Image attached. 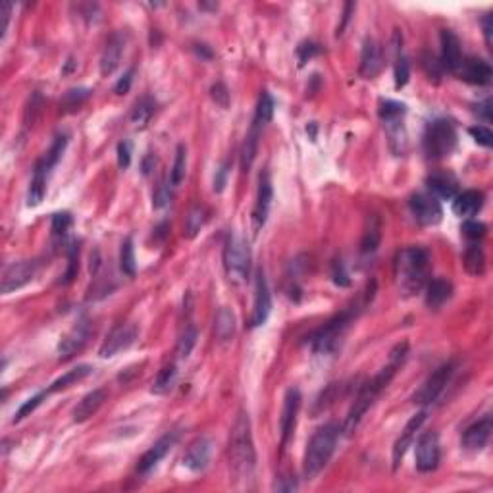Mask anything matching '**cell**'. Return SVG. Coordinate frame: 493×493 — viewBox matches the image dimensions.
<instances>
[{"label": "cell", "instance_id": "cell-1", "mask_svg": "<svg viewBox=\"0 0 493 493\" xmlns=\"http://www.w3.org/2000/svg\"><path fill=\"white\" fill-rule=\"evenodd\" d=\"M406 351H408V345L406 343H401L397 345L391 355H389V362H387L386 368H382L377 372L376 376L372 380H368L364 386L358 389V395L355 397V403L353 406L349 408L347 418H345V424H343V434H353L357 430L358 422L362 420V416L366 415V410L370 406L376 403V399L380 397V393L389 386V382L393 380V376L397 374V368L403 364V360L406 357Z\"/></svg>", "mask_w": 493, "mask_h": 493}, {"label": "cell", "instance_id": "cell-2", "mask_svg": "<svg viewBox=\"0 0 493 493\" xmlns=\"http://www.w3.org/2000/svg\"><path fill=\"white\" fill-rule=\"evenodd\" d=\"M230 464H232V470L239 480L252 478L254 466H256V451H254V443H252L251 420H249V415L245 410L237 415L235 424L232 428Z\"/></svg>", "mask_w": 493, "mask_h": 493}, {"label": "cell", "instance_id": "cell-3", "mask_svg": "<svg viewBox=\"0 0 493 493\" xmlns=\"http://www.w3.org/2000/svg\"><path fill=\"white\" fill-rule=\"evenodd\" d=\"M430 268V252L424 247H406L397 254L395 276L405 293H416L424 287Z\"/></svg>", "mask_w": 493, "mask_h": 493}, {"label": "cell", "instance_id": "cell-4", "mask_svg": "<svg viewBox=\"0 0 493 493\" xmlns=\"http://www.w3.org/2000/svg\"><path fill=\"white\" fill-rule=\"evenodd\" d=\"M339 430L336 424H326L320 428L316 434L310 437L305 461H303V474L307 480H314L326 466L338 445Z\"/></svg>", "mask_w": 493, "mask_h": 493}, {"label": "cell", "instance_id": "cell-5", "mask_svg": "<svg viewBox=\"0 0 493 493\" xmlns=\"http://www.w3.org/2000/svg\"><path fill=\"white\" fill-rule=\"evenodd\" d=\"M223 266L226 274L232 281H243L249 274L251 266V251L249 245L237 233H232L228 237L226 249H223Z\"/></svg>", "mask_w": 493, "mask_h": 493}, {"label": "cell", "instance_id": "cell-6", "mask_svg": "<svg viewBox=\"0 0 493 493\" xmlns=\"http://www.w3.org/2000/svg\"><path fill=\"white\" fill-rule=\"evenodd\" d=\"M457 145V131L454 126L447 120H435L426 129L424 151L430 158H445L453 153Z\"/></svg>", "mask_w": 493, "mask_h": 493}, {"label": "cell", "instance_id": "cell-7", "mask_svg": "<svg viewBox=\"0 0 493 493\" xmlns=\"http://www.w3.org/2000/svg\"><path fill=\"white\" fill-rule=\"evenodd\" d=\"M351 320H353V310H345V312H341L333 320H329L328 324H324L322 328L316 329L309 338V343L312 345V349L318 351V353L333 351V349L338 347V341L341 339V336L349 328Z\"/></svg>", "mask_w": 493, "mask_h": 493}, {"label": "cell", "instance_id": "cell-8", "mask_svg": "<svg viewBox=\"0 0 493 493\" xmlns=\"http://www.w3.org/2000/svg\"><path fill=\"white\" fill-rule=\"evenodd\" d=\"M408 208L420 226H435L441 222V204L434 195L416 193L408 199Z\"/></svg>", "mask_w": 493, "mask_h": 493}, {"label": "cell", "instance_id": "cell-9", "mask_svg": "<svg viewBox=\"0 0 493 493\" xmlns=\"http://www.w3.org/2000/svg\"><path fill=\"white\" fill-rule=\"evenodd\" d=\"M453 372H454V362H447L443 366L437 368L434 374L426 380L424 386L416 391L415 403H418V405H430V403H434L435 399L441 395V391L445 389V386L449 384V380L453 376Z\"/></svg>", "mask_w": 493, "mask_h": 493}, {"label": "cell", "instance_id": "cell-10", "mask_svg": "<svg viewBox=\"0 0 493 493\" xmlns=\"http://www.w3.org/2000/svg\"><path fill=\"white\" fill-rule=\"evenodd\" d=\"M439 437L435 432H426L416 441V468L420 472H434L439 464Z\"/></svg>", "mask_w": 493, "mask_h": 493}, {"label": "cell", "instance_id": "cell-11", "mask_svg": "<svg viewBox=\"0 0 493 493\" xmlns=\"http://www.w3.org/2000/svg\"><path fill=\"white\" fill-rule=\"evenodd\" d=\"M37 274V262L33 261H20L10 264L4 274H2V285L0 289L4 295H8L12 291L21 289L23 285H28Z\"/></svg>", "mask_w": 493, "mask_h": 493}, {"label": "cell", "instance_id": "cell-12", "mask_svg": "<svg viewBox=\"0 0 493 493\" xmlns=\"http://www.w3.org/2000/svg\"><path fill=\"white\" fill-rule=\"evenodd\" d=\"M137 339V328L133 324H124V326H118L107 336V339L102 341V345L98 349V355L102 358L116 357L118 353L129 349Z\"/></svg>", "mask_w": 493, "mask_h": 493}, {"label": "cell", "instance_id": "cell-13", "mask_svg": "<svg viewBox=\"0 0 493 493\" xmlns=\"http://www.w3.org/2000/svg\"><path fill=\"white\" fill-rule=\"evenodd\" d=\"M272 310V297L270 289H268V281L264 272H256V281H254V307H252V316H251V326L252 328H259L262 326L268 316H270Z\"/></svg>", "mask_w": 493, "mask_h": 493}, {"label": "cell", "instance_id": "cell-14", "mask_svg": "<svg viewBox=\"0 0 493 493\" xmlns=\"http://www.w3.org/2000/svg\"><path fill=\"white\" fill-rule=\"evenodd\" d=\"M300 391L299 389H289L285 393L283 399V410H281L280 418V428H281V447H285L287 441L291 439V435L295 432V426H297V416H299L300 408Z\"/></svg>", "mask_w": 493, "mask_h": 493}, {"label": "cell", "instance_id": "cell-15", "mask_svg": "<svg viewBox=\"0 0 493 493\" xmlns=\"http://www.w3.org/2000/svg\"><path fill=\"white\" fill-rule=\"evenodd\" d=\"M177 439H179V432H177V430H172V432H168V434L162 435V437H160V439H158V441H156V443L153 445L143 457H141L139 466H137L139 474L151 472L156 464L160 463L166 454L172 451V447L177 443Z\"/></svg>", "mask_w": 493, "mask_h": 493}, {"label": "cell", "instance_id": "cell-16", "mask_svg": "<svg viewBox=\"0 0 493 493\" xmlns=\"http://www.w3.org/2000/svg\"><path fill=\"white\" fill-rule=\"evenodd\" d=\"M272 195H274V191H272L270 174L264 172V174H261L259 193H256V203H254V210H252V230H254V233H259V230L266 223L268 210H270Z\"/></svg>", "mask_w": 493, "mask_h": 493}, {"label": "cell", "instance_id": "cell-17", "mask_svg": "<svg viewBox=\"0 0 493 493\" xmlns=\"http://www.w3.org/2000/svg\"><path fill=\"white\" fill-rule=\"evenodd\" d=\"M210 454H212V441L208 437H197L185 451L184 466H187L191 472H203L210 463Z\"/></svg>", "mask_w": 493, "mask_h": 493}, {"label": "cell", "instance_id": "cell-18", "mask_svg": "<svg viewBox=\"0 0 493 493\" xmlns=\"http://www.w3.org/2000/svg\"><path fill=\"white\" fill-rule=\"evenodd\" d=\"M457 76L470 83V85H487L492 81V66L482 58H463L461 68L457 69Z\"/></svg>", "mask_w": 493, "mask_h": 493}, {"label": "cell", "instance_id": "cell-19", "mask_svg": "<svg viewBox=\"0 0 493 493\" xmlns=\"http://www.w3.org/2000/svg\"><path fill=\"white\" fill-rule=\"evenodd\" d=\"M424 420H426V410H422V413L415 415L413 418H410V420H408V422H406L405 430L401 432V437H399V439L395 441V445H393V454H391V461H393V470H397V468H399V464L403 463V457H405L406 449L413 445L416 432L420 430V426L424 424Z\"/></svg>", "mask_w": 493, "mask_h": 493}, {"label": "cell", "instance_id": "cell-20", "mask_svg": "<svg viewBox=\"0 0 493 493\" xmlns=\"http://www.w3.org/2000/svg\"><path fill=\"white\" fill-rule=\"evenodd\" d=\"M89 333H91V326H89L87 320H81L79 324H76V326L62 338V341H60V358H69L74 357L76 353H79L81 349L85 347Z\"/></svg>", "mask_w": 493, "mask_h": 493}, {"label": "cell", "instance_id": "cell-21", "mask_svg": "<svg viewBox=\"0 0 493 493\" xmlns=\"http://www.w3.org/2000/svg\"><path fill=\"white\" fill-rule=\"evenodd\" d=\"M441 68H445L451 74H457V69L461 68L463 62V52H461V41L454 35L453 31L443 30L441 35Z\"/></svg>", "mask_w": 493, "mask_h": 493}, {"label": "cell", "instance_id": "cell-22", "mask_svg": "<svg viewBox=\"0 0 493 493\" xmlns=\"http://www.w3.org/2000/svg\"><path fill=\"white\" fill-rule=\"evenodd\" d=\"M493 432V422L490 416H485L482 420L474 422L472 426H468L463 434V447L468 451H482L483 447L487 445L490 437Z\"/></svg>", "mask_w": 493, "mask_h": 493}, {"label": "cell", "instance_id": "cell-23", "mask_svg": "<svg viewBox=\"0 0 493 493\" xmlns=\"http://www.w3.org/2000/svg\"><path fill=\"white\" fill-rule=\"evenodd\" d=\"M126 49V35L124 33H114L110 39H108L105 52L100 56V74L108 78L110 74H114V69L120 66V60Z\"/></svg>", "mask_w": 493, "mask_h": 493}, {"label": "cell", "instance_id": "cell-24", "mask_svg": "<svg viewBox=\"0 0 493 493\" xmlns=\"http://www.w3.org/2000/svg\"><path fill=\"white\" fill-rule=\"evenodd\" d=\"M380 69H382V54L376 41L366 39L360 52V76L364 79H372L376 78Z\"/></svg>", "mask_w": 493, "mask_h": 493}, {"label": "cell", "instance_id": "cell-25", "mask_svg": "<svg viewBox=\"0 0 493 493\" xmlns=\"http://www.w3.org/2000/svg\"><path fill=\"white\" fill-rule=\"evenodd\" d=\"M107 399V391L105 389H93L91 393L83 397L78 403V406L74 408V422H85L91 416L97 413L98 408L102 406Z\"/></svg>", "mask_w": 493, "mask_h": 493}, {"label": "cell", "instance_id": "cell-26", "mask_svg": "<svg viewBox=\"0 0 493 493\" xmlns=\"http://www.w3.org/2000/svg\"><path fill=\"white\" fill-rule=\"evenodd\" d=\"M483 206V193L480 191H464L457 195L453 201V212L461 218H470L474 214H478Z\"/></svg>", "mask_w": 493, "mask_h": 493}, {"label": "cell", "instance_id": "cell-27", "mask_svg": "<svg viewBox=\"0 0 493 493\" xmlns=\"http://www.w3.org/2000/svg\"><path fill=\"white\" fill-rule=\"evenodd\" d=\"M451 293H453L451 281L445 280V278H435L426 287V305L430 309H439L441 305H445L449 300Z\"/></svg>", "mask_w": 493, "mask_h": 493}, {"label": "cell", "instance_id": "cell-28", "mask_svg": "<svg viewBox=\"0 0 493 493\" xmlns=\"http://www.w3.org/2000/svg\"><path fill=\"white\" fill-rule=\"evenodd\" d=\"M49 166L45 164L43 160H39L37 166H35L33 179H31L30 185V195H28V204H30V206H37V204H41V201L45 199V193H47V175H49Z\"/></svg>", "mask_w": 493, "mask_h": 493}, {"label": "cell", "instance_id": "cell-29", "mask_svg": "<svg viewBox=\"0 0 493 493\" xmlns=\"http://www.w3.org/2000/svg\"><path fill=\"white\" fill-rule=\"evenodd\" d=\"M214 336L220 343H230L235 336V314L228 307H222L214 320Z\"/></svg>", "mask_w": 493, "mask_h": 493}, {"label": "cell", "instance_id": "cell-30", "mask_svg": "<svg viewBox=\"0 0 493 493\" xmlns=\"http://www.w3.org/2000/svg\"><path fill=\"white\" fill-rule=\"evenodd\" d=\"M426 184L430 187V191L434 193V197L437 199H447V201H451L457 197V182H454L451 175H445V174H434L430 175L428 179H426Z\"/></svg>", "mask_w": 493, "mask_h": 493}, {"label": "cell", "instance_id": "cell-31", "mask_svg": "<svg viewBox=\"0 0 493 493\" xmlns=\"http://www.w3.org/2000/svg\"><path fill=\"white\" fill-rule=\"evenodd\" d=\"M262 127H259L256 124H252L249 133L245 137V143H243V151H241V166L245 172L251 170L252 162L256 158V151H259V137H261Z\"/></svg>", "mask_w": 493, "mask_h": 493}, {"label": "cell", "instance_id": "cell-32", "mask_svg": "<svg viewBox=\"0 0 493 493\" xmlns=\"http://www.w3.org/2000/svg\"><path fill=\"white\" fill-rule=\"evenodd\" d=\"M89 374H93V366H89V364H81V366L74 368V370H69L66 372L64 376H60L56 382H52V386L49 387L50 393H56V391H62V389H68L72 387L74 384H78L81 380H85Z\"/></svg>", "mask_w": 493, "mask_h": 493}, {"label": "cell", "instance_id": "cell-33", "mask_svg": "<svg viewBox=\"0 0 493 493\" xmlns=\"http://www.w3.org/2000/svg\"><path fill=\"white\" fill-rule=\"evenodd\" d=\"M380 241H382V226H380V220L376 216H372L368 220V226L364 233H362V241H360V251L368 254V252H374L380 247Z\"/></svg>", "mask_w": 493, "mask_h": 493}, {"label": "cell", "instance_id": "cell-34", "mask_svg": "<svg viewBox=\"0 0 493 493\" xmlns=\"http://www.w3.org/2000/svg\"><path fill=\"white\" fill-rule=\"evenodd\" d=\"M464 268L472 276H482L485 270V254L480 245H470L464 251Z\"/></svg>", "mask_w": 493, "mask_h": 493}, {"label": "cell", "instance_id": "cell-35", "mask_svg": "<svg viewBox=\"0 0 493 493\" xmlns=\"http://www.w3.org/2000/svg\"><path fill=\"white\" fill-rule=\"evenodd\" d=\"M175 377H177V368H175V364H166V366L156 374L151 391L156 393V395H166V393L174 387Z\"/></svg>", "mask_w": 493, "mask_h": 493}, {"label": "cell", "instance_id": "cell-36", "mask_svg": "<svg viewBox=\"0 0 493 493\" xmlns=\"http://www.w3.org/2000/svg\"><path fill=\"white\" fill-rule=\"evenodd\" d=\"M156 110V102L151 97H143L139 102L135 105V108L131 110V122L135 126L143 127L153 118Z\"/></svg>", "mask_w": 493, "mask_h": 493}, {"label": "cell", "instance_id": "cell-37", "mask_svg": "<svg viewBox=\"0 0 493 493\" xmlns=\"http://www.w3.org/2000/svg\"><path fill=\"white\" fill-rule=\"evenodd\" d=\"M195 343H197V328H195L193 324H189V326H185V329L182 331V336L177 339V347H175V355L179 360H185V358H189L191 355V351H193Z\"/></svg>", "mask_w": 493, "mask_h": 493}, {"label": "cell", "instance_id": "cell-38", "mask_svg": "<svg viewBox=\"0 0 493 493\" xmlns=\"http://www.w3.org/2000/svg\"><path fill=\"white\" fill-rule=\"evenodd\" d=\"M274 116V98L270 97V93L262 91L261 98H259V105H256V112H254V120L252 124H256L259 127H264Z\"/></svg>", "mask_w": 493, "mask_h": 493}, {"label": "cell", "instance_id": "cell-39", "mask_svg": "<svg viewBox=\"0 0 493 493\" xmlns=\"http://www.w3.org/2000/svg\"><path fill=\"white\" fill-rule=\"evenodd\" d=\"M185 172H187V149L184 145H179L177 151H175L174 168L170 172V185L172 187H179L182 182L185 179Z\"/></svg>", "mask_w": 493, "mask_h": 493}, {"label": "cell", "instance_id": "cell-40", "mask_svg": "<svg viewBox=\"0 0 493 493\" xmlns=\"http://www.w3.org/2000/svg\"><path fill=\"white\" fill-rule=\"evenodd\" d=\"M204 222H206V210L203 206H193L185 218V235L189 239H193L195 235L203 230Z\"/></svg>", "mask_w": 493, "mask_h": 493}, {"label": "cell", "instance_id": "cell-41", "mask_svg": "<svg viewBox=\"0 0 493 493\" xmlns=\"http://www.w3.org/2000/svg\"><path fill=\"white\" fill-rule=\"evenodd\" d=\"M135 249H133V241L131 237H127L126 241L122 243V251H120V268L122 272L133 278L135 276Z\"/></svg>", "mask_w": 493, "mask_h": 493}, {"label": "cell", "instance_id": "cell-42", "mask_svg": "<svg viewBox=\"0 0 493 493\" xmlns=\"http://www.w3.org/2000/svg\"><path fill=\"white\" fill-rule=\"evenodd\" d=\"M377 112H380V118L384 120V124L395 122V120H403V116H405V105H401L397 100H382Z\"/></svg>", "mask_w": 493, "mask_h": 493}, {"label": "cell", "instance_id": "cell-43", "mask_svg": "<svg viewBox=\"0 0 493 493\" xmlns=\"http://www.w3.org/2000/svg\"><path fill=\"white\" fill-rule=\"evenodd\" d=\"M66 145H68V137L66 135H58L54 139V143H52V146L49 149V153L43 158V162L49 166V170L58 164V160L62 158V155H64V151H66Z\"/></svg>", "mask_w": 493, "mask_h": 493}, {"label": "cell", "instance_id": "cell-44", "mask_svg": "<svg viewBox=\"0 0 493 493\" xmlns=\"http://www.w3.org/2000/svg\"><path fill=\"white\" fill-rule=\"evenodd\" d=\"M49 395H50V391L49 389H45V391H41V393H37V395H33L31 399H28V401H25V403H23L20 408H18V413H16V416H14V422H20V420H23L25 416H30L31 413H33V410H35V408H37V406H39L41 403H43V401H45V399H47Z\"/></svg>", "mask_w": 493, "mask_h": 493}, {"label": "cell", "instance_id": "cell-45", "mask_svg": "<svg viewBox=\"0 0 493 493\" xmlns=\"http://www.w3.org/2000/svg\"><path fill=\"white\" fill-rule=\"evenodd\" d=\"M72 223H74V220H72V214L56 212L54 216H52V226H50L52 235H54V237H64V235L69 232Z\"/></svg>", "mask_w": 493, "mask_h": 493}, {"label": "cell", "instance_id": "cell-46", "mask_svg": "<svg viewBox=\"0 0 493 493\" xmlns=\"http://www.w3.org/2000/svg\"><path fill=\"white\" fill-rule=\"evenodd\" d=\"M89 95H91V91H89V89H72V91H68V93L64 95L62 105H64V108L76 110V108L81 107V105L87 100Z\"/></svg>", "mask_w": 493, "mask_h": 493}, {"label": "cell", "instance_id": "cell-47", "mask_svg": "<svg viewBox=\"0 0 493 493\" xmlns=\"http://www.w3.org/2000/svg\"><path fill=\"white\" fill-rule=\"evenodd\" d=\"M410 78V66H408V60L403 54H399L395 60V87L401 89L405 87L406 81Z\"/></svg>", "mask_w": 493, "mask_h": 493}, {"label": "cell", "instance_id": "cell-48", "mask_svg": "<svg viewBox=\"0 0 493 493\" xmlns=\"http://www.w3.org/2000/svg\"><path fill=\"white\" fill-rule=\"evenodd\" d=\"M487 232V228H485V223L482 222H476V220H466L463 223V233L468 237V239H472V241H478V239H482L483 235Z\"/></svg>", "mask_w": 493, "mask_h": 493}, {"label": "cell", "instance_id": "cell-49", "mask_svg": "<svg viewBox=\"0 0 493 493\" xmlns=\"http://www.w3.org/2000/svg\"><path fill=\"white\" fill-rule=\"evenodd\" d=\"M468 133L474 137V141L478 143V145H482V146H490L493 145V133H492V129L490 127H483V126H474L468 129Z\"/></svg>", "mask_w": 493, "mask_h": 493}, {"label": "cell", "instance_id": "cell-50", "mask_svg": "<svg viewBox=\"0 0 493 493\" xmlns=\"http://www.w3.org/2000/svg\"><path fill=\"white\" fill-rule=\"evenodd\" d=\"M297 52H299V60H300L299 64L303 66L305 62H309L310 58H314L316 54H320V47L318 45H314V43H303Z\"/></svg>", "mask_w": 493, "mask_h": 493}, {"label": "cell", "instance_id": "cell-51", "mask_svg": "<svg viewBox=\"0 0 493 493\" xmlns=\"http://www.w3.org/2000/svg\"><path fill=\"white\" fill-rule=\"evenodd\" d=\"M12 8H14V4H12V2H8V0H2V2H0V20H2L0 33H2V37L6 35V30H8V23H10V16H12Z\"/></svg>", "mask_w": 493, "mask_h": 493}, {"label": "cell", "instance_id": "cell-52", "mask_svg": "<svg viewBox=\"0 0 493 493\" xmlns=\"http://www.w3.org/2000/svg\"><path fill=\"white\" fill-rule=\"evenodd\" d=\"M78 268H79V262H78V247L76 245H72V249H69V264H68V272H66V280L64 283H69V281L76 278V274H78Z\"/></svg>", "mask_w": 493, "mask_h": 493}, {"label": "cell", "instance_id": "cell-53", "mask_svg": "<svg viewBox=\"0 0 493 493\" xmlns=\"http://www.w3.org/2000/svg\"><path fill=\"white\" fill-rule=\"evenodd\" d=\"M331 276H333L336 285H339V287H347V285H351L349 274L345 272V266H343L341 262H336V264H333V272H331Z\"/></svg>", "mask_w": 493, "mask_h": 493}, {"label": "cell", "instance_id": "cell-54", "mask_svg": "<svg viewBox=\"0 0 493 493\" xmlns=\"http://www.w3.org/2000/svg\"><path fill=\"white\" fill-rule=\"evenodd\" d=\"M212 98L222 108L228 107V105H230V93H228V87H226L223 83H216L212 87Z\"/></svg>", "mask_w": 493, "mask_h": 493}, {"label": "cell", "instance_id": "cell-55", "mask_svg": "<svg viewBox=\"0 0 493 493\" xmlns=\"http://www.w3.org/2000/svg\"><path fill=\"white\" fill-rule=\"evenodd\" d=\"M129 162H131V145L124 141V143L118 145V164H120V168H127Z\"/></svg>", "mask_w": 493, "mask_h": 493}, {"label": "cell", "instance_id": "cell-56", "mask_svg": "<svg viewBox=\"0 0 493 493\" xmlns=\"http://www.w3.org/2000/svg\"><path fill=\"white\" fill-rule=\"evenodd\" d=\"M483 28V37H485V45L487 49H493V14H485L482 20Z\"/></svg>", "mask_w": 493, "mask_h": 493}, {"label": "cell", "instance_id": "cell-57", "mask_svg": "<svg viewBox=\"0 0 493 493\" xmlns=\"http://www.w3.org/2000/svg\"><path fill=\"white\" fill-rule=\"evenodd\" d=\"M131 81H133V69H127L126 74L122 76V79L116 83V87H114L116 95H126L129 87H131Z\"/></svg>", "mask_w": 493, "mask_h": 493}, {"label": "cell", "instance_id": "cell-58", "mask_svg": "<svg viewBox=\"0 0 493 493\" xmlns=\"http://www.w3.org/2000/svg\"><path fill=\"white\" fill-rule=\"evenodd\" d=\"M228 168H230V164L226 162V164L220 166V170L216 172V177H214V191H218V193L222 191L223 185H226V179H228V172H230Z\"/></svg>", "mask_w": 493, "mask_h": 493}, {"label": "cell", "instance_id": "cell-59", "mask_svg": "<svg viewBox=\"0 0 493 493\" xmlns=\"http://www.w3.org/2000/svg\"><path fill=\"white\" fill-rule=\"evenodd\" d=\"M170 189H168V185H160L158 187V191L155 193V206L156 208H162L166 204L170 203Z\"/></svg>", "mask_w": 493, "mask_h": 493}, {"label": "cell", "instance_id": "cell-60", "mask_svg": "<svg viewBox=\"0 0 493 493\" xmlns=\"http://www.w3.org/2000/svg\"><path fill=\"white\" fill-rule=\"evenodd\" d=\"M297 487L299 485H297V482L293 478H281L280 482H276V485H274L276 492H295Z\"/></svg>", "mask_w": 493, "mask_h": 493}, {"label": "cell", "instance_id": "cell-61", "mask_svg": "<svg viewBox=\"0 0 493 493\" xmlns=\"http://www.w3.org/2000/svg\"><path fill=\"white\" fill-rule=\"evenodd\" d=\"M478 116L482 118L483 122H492V100L487 98V100H483L482 105L478 107Z\"/></svg>", "mask_w": 493, "mask_h": 493}]
</instances>
